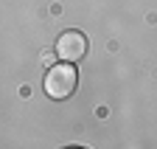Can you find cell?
<instances>
[{
  "instance_id": "3957f363",
  "label": "cell",
  "mask_w": 157,
  "mask_h": 149,
  "mask_svg": "<svg viewBox=\"0 0 157 149\" xmlns=\"http://www.w3.org/2000/svg\"><path fill=\"white\" fill-rule=\"evenodd\" d=\"M70 149H78V146H70Z\"/></svg>"
},
{
  "instance_id": "6da1fadb",
  "label": "cell",
  "mask_w": 157,
  "mask_h": 149,
  "mask_svg": "<svg viewBox=\"0 0 157 149\" xmlns=\"http://www.w3.org/2000/svg\"><path fill=\"white\" fill-rule=\"evenodd\" d=\"M76 84H78V70H76L70 62L53 65V68L45 73V93H48L51 99H56V101L73 96Z\"/></svg>"
},
{
  "instance_id": "7a4b0ae2",
  "label": "cell",
  "mask_w": 157,
  "mask_h": 149,
  "mask_svg": "<svg viewBox=\"0 0 157 149\" xmlns=\"http://www.w3.org/2000/svg\"><path fill=\"white\" fill-rule=\"evenodd\" d=\"M56 53L62 57L65 62H78L87 57V37L82 31H65L62 37L56 40Z\"/></svg>"
}]
</instances>
